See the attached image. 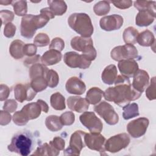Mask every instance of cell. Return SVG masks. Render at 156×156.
Listing matches in <instances>:
<instances>
[{"mask_svg": "<svg viewBox=\"0 0 156 156\" xmlns=\"http://www.w3.org/2000/svg\"><path fill=\"white\" fill-rule=\"evenodd\" d=\"M114 83L115 87H110L104 92V97L107 101L113 102L119 106L123 107L138 99L142 94L132 87L129 77L118 75Z\"/></svg>", "mask_w": 156, "mask_h": 156, "instance_id": "1", "label": "cell"}, {"mask_svg": "<svg viewBox=\"0 0 156 156\" xmlns=\"http://www.w3.org/2000/svg\"><path fill=\"white\" fill-rule=\"evenodd\" d=\"M49 19L43 15H34L28 14L21 19L20 32L21 35L26 38H32L38 29L42 28L49 22Z\"/></svg>", "mask_w": 156, "mask_h": 156, "instance_id": "2", "label": "cell"}, {"mask_svg": "<svg viewBox=\"0 0 156 156\" xmlns=\"http://www.w3.org/2000/svg\"><path fill=\"white\" fill-rule=\"evenodd\" d=\"M33 143L32 135L30 132L20 131L13 136L7 149L12 152H15L22 156H27L32 151Z\"/></svg>", "mask_w": 156, "mask_h": 156, "instance_id": "3", "label": "cell"}, {"mask_svg": "<svg viewBox=\"0 0 156 156\" xmlns=\"http://www.w3.org/2000/svg\"><path fill=\"white\" fill-rule=\"evenodd\" d=\"M69 27L83 37H90L94 31L90 16L84 13H74L68 18Z\"/></svg>", "mask_w": 156, "mask_h": 156, "instance_id": "4", "label": "cell"}, {"mask_svg": "<svg viewBox=\"0 0 156 156\" xmlns=\"http://www.w3.org/2000/svg\"><path fill=\"white\" fill-rule=\"evenodd\" d=\"M86 133L82 130H76L71 136L69 146L65 150V155H79L81 150L85 146L84 136Z\"/></svg>", "mask_w": 156, "mask_h": 156, "instance_id": "5", "label": "cell"}, {"mask_svg": "<svg viewBox=\"0 0 156 156\" xmlns=\"http://www.w3.org/2000/svg\"><path fill=\"white\" fill-rule=\"evenodd\" d=\"M136 48L130 44L115 47L110 52V56L115 61L120 62L127 59H134L138 57Z\"/></svg>", "mask_w": 156, "mask_h": 156, "instance_id": "6", "label": "cell"}, {"mask_svg": "<svg viewBox=\"0 0 156 156\" xmlns=\"http://www.w3.org/2000/svg\"><path fill=\"white\" fill-rule=\"evenodd\" d=\"M130 140L128 134L119 133L108 138L105 143V149L110 152L115 153L126 148L130 143Z\"/></svg>", "mask_w": 156, "mask_h": 156, "instance_id": "7", "label": "cell"}, {"mask_svg": "<svg viewBox=\"0 0 156 156\" xmlns=\"http://www.w3.org/2000/svg\"><path fill=\"white\" fill-rule=\"evenodd\" d=\"M94 110L109 125H115L118 122L119 116L112 105L105 101H102L94 107Z\"/></svg>", "mask_w": 156, "mask_h": 156, "instance_id": "8", "label": "cell"}, {"mask_svg": "<svg viewBox=\"0 0 156 156\" xmlns=\"http://www.w3.org/2000/svg\"><path fill=\"white\" fill-rule=\"evenodd\" d=\"M80 121L91 133H101L103 129V124L93 112H84L79 117Z\"/></svg>", "mask_w": 156, "mask_h": 156, "instance_id": "9", "label": "cell"}, {"mask_svg": "<svg viewBox=\"0 0 156 156\" xmlns=\"http://www.w3.org/2000/svg\"><path fill=\"white\" fill-rule=\"evenodd\" d=\"M149 124V119L141 117L129 122L127 126V130L129 135L135 138H140L144 135Z\"/></svg>", "mask_w": 156, "mask_h": 156, "instance_id": "10", "label": "cell"}, {"mask_svg": "<svg viewBox=\"0 0 156 156\" xmlns=\"http://www.w3.org/2000/svg\"><path fill=\"white\" fill-rule=\"evenodd\" d=\"M63 60L65 63L70 68H79L80 69H87L89 68L91 62L87 60L82 54L73 51L67 52L64 54Z\"/></svg>", "mask_w": 156, "mask_h": 156, "instance_id": "11", "label": "cell"}, {"mask_svg": "<svg viewBox=\"0 0 156 156\" xmlns=\"http://www.w3.org/2000/svg\"><path fill=\"white\" fill-rule=\"evenodd\" d=\"M85 145L91 150L99 151L100 152H105V138L100 133H89L85 134L84 136Z\"/></svg>", "mask_w": 156, "mask_h": 156, "instance_id": "12", "label": "cell"}, {"mask_svg": "<svg viewBox=\"0 0 156 156\" xmlns=\"http://www.w3.org/2000/svg\"><path fill=\"white\" fill-rule=\"evenodd\" d=\"M37 92L32 88L30 83H19L14 88V96L16 101L22 103L25 101H32L36 96Z\"/></svg>", "mask_w": 156, "mask_h": 156, "instance_id": "13", "label": "cell"}, {"mask_svg": "<svg viewBox=\"0 0 156 156\" xmlns=\"http://www.w3.org/2000/svg\"><path fill=\"white\" fill-rule=\"evenodd\" d=\"M99 24L101 28L105 31L118 30L123 24V18L116 14L105 16L101 18Z\"/></svg>", "mask_w": 156, "mask_h": 156, "instance_id": "14", "label": "cell"}, {"mask_svg": "<svg viewBox=\"0 0 156 156\" xmlns=\"http://www.w3.org/2000/svg\"><path fill=\"white\" fill-rule=\"evenodd\" d=\"M133 77L132 87L142 93L149 83V76L147 72L143 69H138Z\"/></svg>", "mask_w": 156, "mask_h": 156, "instance_id": "15", "label": "cell"}, {"mask_svg": "<svg viewBox=\"0 0 156 156\" xmlns=\"http://www.w3.org/2000/svg\"><path fill=\"white\" fill-rule=\"evenodd\" d=\"M65 88L69 93L77 95L83 94L86 90L85 83L77 77H70L66 81Z\"/></svg>", "mask_w": 156, "mask_h": 156, "instance_id": "16", "label": "cell"}, {"mask_svg": "<svg viewBox=\"0 0 156 156\" xmlns=\"http://www.w3.org/2000/svg\"><path fill=\"white\" fill-rule=\"evenodd\" d=\"M118 67L121 75L127 77L134 76L138 69V65L133 59H127L119 62Z\"/></svg>", "mask_w": 156, "mask_h": 156, "instance_id": "17", "label": "cell"}, {"mask_svg": "<svg viewBox=\"0 0 156 156\" xmlns=\"http://www.w3.org/2000/svg\"><path fill=\"white\" fill-rule=\"evenodd\" d=\"M89 104L86 98L79 96H69L67 99L68 108L77 113H82L87 111L89 108Z\"/></svg>", "mask_w": 156, "mask_h": 156, "instance_id": "18", "label": "cell"}, {"mask_svg": "<svg viewBox=\"0 0 156 156\" xmlns=\"http://www.w3.org/2000/svg\"><path fill=\"white\" fill-rule=\"evenodd\" d=\"M155 17V12L151 10H141L137 13L135 23L140 27H146L151 24Z\"/></svg>", "mask_w": 156, "mask_h": 156, "instance_id": "19", "label": "cell"}, {"mask_svg": "<svg viewBox=\"0 0 156 156\" xmlns=\"http://www.w3.org/2000/svg\"><path fill=\"white\" fill-rule=\"evenodd\" d=\"M21 111L27 120H30L39 117L42 109L40 104L36 102L25 105Z\"/></svg>", "mask_w": 156, "mask_h": 156, "instance_id": "20", "label": "cell"}, {"mask_svg": "<svg viewBox=\"0 0 156 156\" xmlns=\"http://www.w3.org/2000/svg\"><path fill=\"white\" fill-rule=\"evenodd\" d=\"M62 55L58 51L49 49L45 52L41 57V62L45 66L55 65L62 60Z\"/></svg>", "mask_w": 156, "mask_h": 156, "instance_id": "21", "label": "cell"}, {"mask_svg": "<svg viewBox=\"0 0 156 156\" xmlns=\"http://www.w3.org/2000/svg\"><path fill=\"white\" fill-rule=\"evenodd\" d=\"M118 76V71L115 65H110L106 66L101 74V79L103 82L107 85L114 83Z\"/></svg>", "mask_w": 156, "mask_h": 156, "instance_id": "22", "label": "cell"}, {"mask_svg": "<svg viewBox=\"0 0 156 156\" xmlns=\"http://www.w3.org/2000/svg\"><path fill=\"white\" fill-rule=\"evenodd\" d=\"M93 44V40L91 37H75L71 40V46L73 49L82 52L89 45Z\"/></svg>", "mask_w": 156, "mask_h": 156, "instance_id": "23", "label": "cell"}, {"mask_svg": "<svg viewBox=\"0 0 156 156\" xmlns=\"http://www.w3.org/2000/svg\"><path fill=\"white\" fill-rule=\"evenodd\" d=\"M136 42L142 46H151L155 43V37L152 32L146 29L138 34Z\"/></svg>", "mask_w": 156, "mask_h": 156, "instance_id": "24", "label": "cell"}, {"mask_svg": "<svg viewBox=\"0 0 156 156\" xmlns=\"http://www.w3.org/2000/svg\"><path fill=\"white\" fill-rule=\"evenodd\" d=\"M23 41L20 40H13L10 46L9 52L11 56L15 59H20L24 55L23 54V47L24 46Z\"/></svg>", "mask_w": 156, "mask_h": 156, "instance_id": "25", "label": "cell"}, {"mask_svg": "<svg viewBox=\"0 0 156 156\" xmlns=\"http://www.w3.org/2000/svg\"><path fill=\"white\" fill-rule=\"evenodd\" d=\"M103 96L104 91L98 87H92L87 91L86 99L89 104L95 105L101 101Z\"/></svg>", "mask_w": 156, "mask_h": 156, "instance_id": "26", "label": "cell"}, {"mask_svg": "<svg viewBox=\"0 0 156 156\" xmlns=\"http://www.w3.org/2000/svg\"><path fill=\"white\" fill-rule=\"evenodd\" d=\"M48 4L54 15L61 16L66 12L67 5L63 1L48 0Z\"/></svg>", "mask_w": 156, "mask_h": 156, "instance_id": "27", "label": "cell"}, {"mask_svg": "<svg viewBox=\"0 0 156 156\" xmlns=\"http://www.w3.org/2000/svg\"><path fill=\"white\" fill-rule=\"evenodd\" d=\"M60 154V151H57L54 147L47 143L43 144L38 146L35 152L32 155H48V156H56Z\"/></svg>", "mask_w": 156, "mask_h": 156, "instance_id": "28", "label": "cell"}, {"mask_svg": "<svg viewBox=\"0 0 156 156\" xmlns=\"http://www.w3.org/2000/svg\"><path fill=\"white\" fill-rule=\"evenodd\" d=\"M50 103L52 108L56 110H63L66 107L65 98L59 92H56L51 95Z\"/></svg>", "mask_w": 156, "mask_h": 156, "instance_id": "29", "label": "cell"}, {"mask_svg": "<svg viewBox=\"0 0 156 156\" xmlns=\"http://www.w3.org/2000/svg\"><path fill=\"white\" fill-rule=\"evenodd\" d=\"M45 125L48 129L52 132H57L61 130L63 124L60 119V117L56 115H50L45 119Z\"/></svg>", "mask_w": 156, "mask_h": 156, "instance_id": "30", "label": "cell"}, {"mask_svg": "<svg viewBox=\"0 0 156 156\" xmlns=\"http://www.w3.org/2000/svg\"><path fill=\"white\" fill-rule=\"evenodd\" d=\"M122 110V117L126 120L138 116L140 115L138 105L136 103H129L126 104V105L123 106Z\"/></svg>", "mask_w": 156, "mask_h": 156, "instance_id": "31", "label": "cell"}, {"mask_svg": "<svg viewBox=\"0 0 156 156\" xmlns=\"http://www.w3.org/2000/svg\"><path fill=\"white\" fill-rule=\"evenodd\" d=\"M138 34V31L135 28L132 26L128 27L123 32V40L126 44L133 45L136 43Z\"/></svg>", "mask_w": 156, "mask_h": 156, "instance_id": "32", "label": "cell"}, {"mask_svg": "<svg viewBox=\"0 0 156 156\" xmlns=\"http://www.w3.org/2000/svg\"><path fill=\"white\" fill-rule=\"evenodd\" d=\"M48 71V68L41 63H36L33 65L29 69V76L32 79L39 77V76H44L46 77V74L47 71Z\"/></svg>", "mask_w": 156, "mask_h": 156, "instance_id": "33", "label": "cell"}, {"mask_svg": "<svg viewBox=\"0 0 156 156\" xmlns=\"http://www.w3.org/2000/svg\"><path fill=\"white\" fill-rule=\"evenodd\" d=\"M30 84L37 93L43 91L48 87L47 80L44 76H39L32 79Z\"/></svg>", "mask_w": 156, "mask_h": 156, "instance_id": "34", "label": "cell"}, {"mask_svg": "<svg viewBox=\"0 0 156 156\" xmlns=\"http://www.w3.org/2000/svg\"><path fill=\"white\" fill-rule=\"evenodd\" d=\"M110 10V1H99L93 7L94 12L98 16L107 15Z\"/></svg>", "mask_w": 156, "mask_h": 156, "instance_id": "35", "label": "cell"}, {"mask_svg": "<svg viewBox=\"0 0 156 156\" xmlns=\"http://www.w3.org/2000/svg\"><path fill=\"white\" fill-rule=\"evenodd\" d=\"M12 5L13 7L15 13L18 16H25L27 12V1H12Z\"/></svg>", "mask_w": 156, "mask_h": 156, "instance_id": "36", "label": "cell"}, {"mask_svg": "<svg viewBox=\"0 0 156 156\" xmlns=\"http://www.w3.org/2000/svg\"><path fill=\"white\" fill-rule=\"evenodd\" d=\"M155 1H136L134 2L135 7L139 11L147 10L155 12Z\"/></svg>", "mask_w": 156, "mask_h": 156, "instance_id": "37", "label": "cell"}, {"mask_svg": "<svg viewBox=\"0 0 156 156\" xmlns=\"http://www.w3.org/2000/svg\"><path fill=\"white\" fill-rule=\"evenodd\" d=\"M45 77L49 87L55 88L57 86L59 82V77L55 71L53 69H48Z\"/></svg>", "mask_w": 156, "mask_h": 156, "instance_id": "38", "label": "cell"}, {"mask_svg": "<svg viewBox=\"0 0 156 156\" xmlns=\"http://www.w3.org/2000/svg\"><path fill=\"white\" fill-rule=\"evenodd\" d=\"M49 37L44 33H39L34 39V44L38 47L46 46L49 44Z\"/></svg>", "mask_w": 156, "mask_h": 156, "instance_id": "39", "label": "cell"}, {"mask_svg": "<svg viewBox=\"0 0 156 156\" xmlns=\"http://www.w3.org/2000/svg\"><path fill=\"white\" fill-rule=\"evenodd\" d=\"M59 117L63 126H71L75 121V115L74 113L71 112H66Z\"/></svg>", "mask_w": 156, "mask_h": 156, "instance_id": "40", "label": "cell"}, {"mask_svg": "<svg viewBox=\"0 0 156 156\" xmlns=\"http://www.w3.org/2000/svg\"><path fill=\"white\" fill-rule=\"evenodd\" d=\"M82 52V55L87 60L90 62L94 60L97 56V52L95 48L93 46V44H91L87 46Z\"/></svg>", "mask_w": 156, "mask_h": 156, "instance_id": "41", "label": "cell"}, {"mask_svg": "<svg viewBox=\"0 0 156 156\" xmlns=\"http://www.w3.org/2000/svg\"><path fill=\"white\" fill-rule=\"evenodd\" d=\"M155 77L152 78L151 80L150 85L146 88V96L147 99L150 101L155 99L156 98V93H155Z\"/></svg>", "mask_w": 156, "mask_h": 156, "instance_id": "42", "label": "cell"}, {"mask_svg": "<svg viewBox=\"0 0 156 156\" xmlns=\"http://www.w3.org/2000/svg\"><path fill=\"white\" fill-rule=\"evenodd\" d=\"M65 48L64 41L59 37H55L52 39L49 44V49H54L61 52Z\"/></svg>", "mask_w": 156, "mask_h": 156, "instance_id": "43", "label": "cell"}, {"mask_svg": "<svg viewBox=\"0 0 156 156\" xmlns=\"http://www.w3.org/2000/svg\"><path fill=\"white\" fill-rule=\"evenodd\" d=\"M13 121L14 123L18 126H24L29 121V120L26 119L21 110L16 112L13 114Z\"/></svg>", "mask_w": 156, "mask_h": 156, "instance_id": "44", "label": "cell"}, {"mask_svg": "<svg viewBox=\"0 0 156 156\" xmlns=\"http://www.w3.org/2000/svg\"><path fill=\"white\" fill-rule=\"evenodd\" d=\"M2 24H7L13 21L14 18V13L7 10H2L0 12Z\"/></svg>", "mask_w": 156, "mask_h": 156, "instance_id": "45", "label": "cell"}, {"mask_svg": "<svg viewBox=\"0 0 156 156\" xmlns=\"http://www.w3.org/2000/svg\"><path fill=\"white\" fill-rule=\"evenodd\" d=\"M49 144H51L55 149L57 151H62L65 148V140L59 136H56L53 138L52 141H50Z\"/></svg>", "mask_w": 156, "mask_h": 156, "instance_id": "46", "label": "cell"}, {"mask_svg": "<svg viewBox=\"0 0 156 156\" xmlns=\"http://www.w3.org/2000/svg\"><path fill=\"white\" fill-rule=\"evenodd\" d=\"M37 46L34 44H25L23 47V54L24 55L29 57L33 56L37 53Z\"/></svg>", "mask_w": 156, "mask_h": 156, "instance_id": "47", "label": "cell"}, {"mask_svg": "<svg viewBox=\"0 0 156 156\" xmlns=\"http://www.w3.org/2000/svg\"><path fill=\"white\" fill-rule=\"evenodd\" d=\"M16 32V26L12 23L5 24L4 29V35L7 38L13 37Z\"/></svg>", "mask_w": 156, "mask_h": 156, "instance_id": "48", "label": "cell"}, {"mask_svg": "<svg viewBox=\"0 0 156 156\" xmlns=\"http://www.w3.org/2000/svg\"><path fill=\"white\" fill-rule=\"evenodd\" d=\"M17 106L18 104L14 99H9L5 102L3 106V109L6 112L12 113L16 110Z\"/></svg>", "mask_w": 156, "mask_h": 156, "instance_id": "49", "label": "cell"}, {"mask_svg": "<svg viewBox=\"0 0 156 156\" xmlns=\"http://www.w3.org/2000/svg\"><path fill=\"white\" fill-rule=\"evenodd\" d=\"M110 2L112 3L116 7L120 9H126L130 7L132 5V1L130 0L126 1H112Z\"/></svg>", "mask_w": 156, "mask_h": 156, "instance_id": "50", "label": "cell"}, {"mask_svg": "<svg viewBox=\"0 0 156 156\" xmlns=\"http://www.w3.org/2000/svg\"><path fill=\"white\" fill-rule=\"evenodd\" d=\"M1 117H0V123L1 126H5L8 124L12 119V116L9 112L6 111L1 110Z\"/></svg>", "mask_w": 156, "mask_h": 156, "instance_id": "51", "label": "cell"}, {"mask_svg": "<svg viewBox=\"0 0 156 156\" xmlns=\"http://www.w3.org/2000/svg\"><path fill=\"white\" fill-rule=\"evenodd\" d=\"M0 100L1 101H4L9 97V95L10 94V90L9 88L6 85L4 84H1L0 85Z\"/></svg>", "mask_w": 156, "mask_h": 156, "instance_id": "52", "label": "cell"}, {"mask_svg": "<svg viewBox=\"0 0 156 156\" xmlns=\"http://www.w3.org/2000/svg\"><path fill=\"white\" fill-rule=\"evenodd\" d=\"M40 59H41L40 55L38 54H35L33 56L26 58V59L24 61V65H25L27 66L30 65H33L34 64L38 63V62L40 61Z\"/></svg>", "mask_w": 156, "mask_h": 156, "instance_id": "53", "label": "cell"}, {"mask_svg": "<svg viewBox=\"0 0 156 156\" xmlns=\"http://www.w3.org/2000/svg\"><path fill=\"white\" fill-rule=\"evenodd\" d=\"M40 14L43 15L44 16H46L49 19H52V18H54V17H55V15L52 12V11L50 10L49 7H45V8L41 9Z\"/></svg>", "mask_w": 156, "mask_h": 156, "instance_id": "54", "label": "cell"}, {"mask_svg": "<svg viewBox=\"0 0 156 156\" xmlns=\"http://www.w3.org/2000/svg\"><path fill=\"white\" fill-rule=\"evenodd\" d=\"M37 102H38L40 104V106L41 107V109H42L43 112H44V113H48V112L49 107H48V104L46 103L45 101H44L41 99H38V100H37Z\"/></svg>", "mask_w": 156, "mask_h": 156, "instance_id": "55", "label": "cell"}, {"mask_svg": "<svg viewBox=\"0 0 156 156\" xmlns=\"http://www.w3.org/2000/svg\"><path fill=\"white\" fill-rule=\"evenodd\" d=\"M0 4L2 5H7L9 4H12V1H0Z\"/></svg>", "mask_w": 156, "mask_h": 156, "instance_id": "56", "label": "cell"}]
</instances>
